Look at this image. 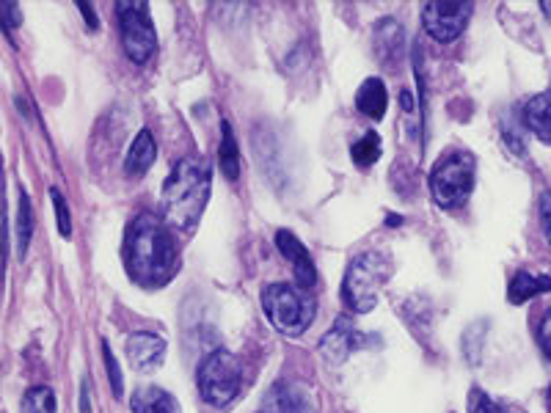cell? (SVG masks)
Wrapping results in <instances>:
<instances>
[{
	"label": "cell",
	"instance_id": "83f0119b",
	"mask_svg": "<svg viewBox=\"0 0 551 413\" xmlns=\"http://www.w3.org/2000/svg\"><path fill=\"white\" fill-rule=\"evenodd\" d=\"M80 413H91V391H89V380L80 383Z\"/></svg>",
	"mask_w": 551,
	"mask_h": 413
},
{
	"label": "cell",
	"instance_id": "f1b7e54d",
	"mask_svg": "<svg viewBox=\"0 0 551 413\" xmlns=\"http://www.w3.org/2000/svg\"><path fill=\"white\" fill-rule=\"evenodd\" d=\"M80 12H83V17H86V23H89V28H97V14L91 12L89 3H80Z\"/></svg>",
	"mask_w": 551,
	"mask_h": 413
},
{
	"label": "cell",
	"instance_id": "8992f818",
	"mask_svg": "<svg viewBox=\"0 0 551 413\" xmlns=\"http://www.w3.org/2000/svg\"><path fill=\"white\" fill-rule=\"evenodd\" d=\"M240 391V361L229 350H213L199 364V394L207 405L226 408Z\"/></svg>",
	"mask_w": 551,
	"mask_h": 413
},
{
	"label": "cell",
	"instance_id": "e0dca14e",
	"mask_svg": "<svg viewBox=\"0 0 551 413\" xmlns=\"http://www.w3.org/2000/svg\"><path fill=\"white\" fill-rule=\"evenodd\" d=\"M540 292H551L549 276H532L527 270H521L510 281V290H507V301L510 303H527L532 301Z\"/></svg>",
	"mask_w": 551,
	"mask_h": 413
},
{
	"label": "cell",
	"instance_id": "603a6c76",
	"mask_svg": "<svg viewBox=\"0 0 551 413\" xmlns=\"http://www.w3.org/2000/svg\"><path fill=\"white\" fill-rule=\"evenodd\" d=\"M102 356H105V369H108V380H111V389L116 397H122L124 394V380H122V369L116 364V358L111 353V345L108 342H102Z\"/></svg>",
	"mask_w": 551,
	"mask_h": 413
},
{
	"label": "cell",
	"instance_id": "cb8c5ba5",
	"mask_svg": "<svg viewBox=\"0 0 551 413\" xmlns=\"http://www.w3.org/2000/svg\"><path fill=\"white\" fill-rule=\"evenodd\" d=\"M466 405H469V413H502L499 411V405H496V402L491 400L483 389L469 391V400H466Z\"/></svg>",
	"mask_w": 551,
	"mask_h": 413
},
{
	"label": "cell",
	"instance_id": "52a82bcc",
	"mask_svg": "<svg viewBox=\"0 0 551 413\" xmlns=\"http://www.w3.org/2000/svg\"><path fill=\"white\" fill-rule=\"evenodd\" d=\"M116 17H119V31H122V45L127 58L133 64H147L158 50V36H155V28L149 20V9L144 3L124 0L116 6Z\"/></svg>",
	"mask_w": 551,
	"mask_h": 413
},
{
	"label": "cell",
	"instance_id": "ba28073f",
	"mask_svg": "<svg viewBox=\"0 0 551 413\" xmlns=\"http://www.w3.org/2000/svg\"><path fill=\"white\" fill-rule=\"evenodd\" d=\"M469 17H472V3H463V0L455 3L436 0L422 9V25L436 42H455L466 31Z\"/></svg>",
	"mask_w": 551,
	"mask_h": 413
},
{
	"label": "cell",
	"instance_id": "277c9868",
	"mask_svg": "<svg viewBox=\"0 0 551 413\" xmlns=\"http://www.w3.org/2000/svg\"><path fill=\"white\" fill-rule=\"evenodd\" d=\"M262 309L273 328L282 331L284 336H301L315 317V303L309 298V292L301 295L290 284H268L262 290Z\"/></svg>",
	"mask_w": 551,
	"mask_h": 413
},
{
	"label": "cell",
	"instance_id": "d6986e66",
	"mask_svg": "<svg viewBox=\"0 0 551 413\" xmlns=\"http://www.w3.org/2000/svg\"><path fill=\"white\" fill-rule=\"evenodd\" d=\"M31 235H34L31 199H28V193H25V190H20V213H17V254H20V257H25L28 243H31Z\"/></svg>",
	"mask_w": 551,
	"mask_h": 413
},
{
	"label": "cell",
	"instance_id": "44dd1931",
	"mask_svg": "<svg viewBox=\"0 0 551 413\" xmlns=\"http://www.w3.org/2000/svg\"><path fill=\"white\" fill-rule=\"evenodd\" d=\"M350 155H353V163L359 168H370L381 157V138H378V133H367L364 138H359L353 144V149H350Z\"/></svg>",
	"mask_w": 551,
	"mask_h": 413
},
{
	"label": "cell",
	"instance_id": "d4e9b609",
	"mask_svg": "<svg viewBox=\"0 0 551 413\" xmlns=\"http://www.w3.org/2000/svg\"><path fill=\"white\" fill-rule=\"evenodd\" d=\"M538 345L543 358H546V364L551 367V309L543 314V320L538 325Z\"/></svg>",
	"mask_w": 551,
	"mask_h": 413
},
{
	"label": "cell",
	"instance_id": "5b68a950",
	"mask_svg": "<svg viewBox=\"0 0 551 413\" xmlns=\"http://www.w3.org/2000/svg\"><path fill=\"white\" fill-rule=\"evenodd\" d=\"M430 190L439 207H461L474 190V157L469 152H450L430 171Z\"/></svg>",
	"mask_w": 551,
	"mask_h": 413
},
{
	"label": "cell",
	"instance_id": "6da1fadb",
	"mask_svg": "<svg viewBox=\"0 0 551 413\" xmlns=\"http://www.w3.org/2000/svg\"><path fill=\"white\" fill-rule=\"evenodd\" d=\"M124 265L135 284L160 287L177 270V243L155 215H138L124 235Z\"/></svg>",
	"mask_w": 551,
	"mask_h": 413
},
{
	"label": "cell",
	"instance_id": "f546056e",
	"mask_svg": "<svg viewBox=\"0 0 551 413\" xmlns=\"http://www.w3.org/2000/svg\"><path fill=\"white\" fill-rule=\"evenodd\" d=\"M540 9H543V14L551 20V0H543V3H540Z\"/></svg>",
	"mask_w": 551,
	"mask_h": 413
},
{
	"label": "cell",
	"instance_id": "4fadbf2b",
	"mask_svg": "<svg viewBox=\"0 0 551 413\" xmlns=\"http://www.w3.org/2000/svg\"><path fill=\"white\" fill-rule=\"evenodd\" d=\"M524 122L543 144H551V91L532 97L524 108Z\"/></svg>",
	"mask_w": 551,
	"mask_h": 413
},
{
	"label": "cell",
	"instance_id": "3957f363",
	"mask_svg": "<svg viewBox=\"0 0 551 413\" xmlns=\"http://www.w3.org/2000/svg\"><path fill=\"white\" fill-rule=\"evenodd\" d=\"M389 259L381 257L378 251H364L350 262L345 281H342V301L350 312L367 314L378 303L381 284L389 279Z\"/></svg>",
	"mask_w": 551,
	"mask_h": 413
},
{
	"label": "cell",
	"instance_id": "4dcf8cb0",
	"mask_svg": "<svg viewBox=\"0 0 551 413\" xmlns=\"http://www.w3.org/2000/svg\"><path fill=\"white\" fill-rule=\"evenodd\" d=\"M546 408H549V413H551V386H549V391H546Z\"/></svg>",
	"mask_w": 551,
	"mask_h": 413
},
{
	"label": "cell",
	"instance_id": "2e32d148",
	"mask_svg": "<svg viewBox=\"0 0 551 413\" xmlns=\"http://www.w3.org/2000/svg\"><path fill=\"white\" fill-rule=\"evenodd\" d=\"M155 157H158V146H155V138L149 130H141V133L135 135L133 146H130V152H127V174H147L152 163H155Z\"/></svg>",
	"mask_w": 551,
	"mask_h": 413
},
{
	"label": "cell",
	"instance_id": "4316f807",
	"mask_svg": "<svg viewBox=\"0 0 551 413\" xmlns=\"http://www.w3.org/2000/svg\"><path fill=\"white\" fill-rule=\"evenodd\" d=\"M540 224H543V235L551 246V190L540 196Z\"/></svg>",
	"mask_w": 551,
	"mask_h": 413
},
{
	"label": "cell",
	"instance_id": "484cf974",
	"mask_svg": "<svg viewBox=\"0 0 551 413\" xmlns=\"http://www.w3.org/2000/svg\"><path fill=\"white\" fill-rule=\"evenodd\" d=\"M20 23H23L20 6H17V3H0V25L12 31V28H17Z\"/></svg>",
	"mask_w": 551,
	"mask_h": 413
},
{
	"label": "cell",
	"instance_id": "7402d4cb",
	"mask_svg": "<svg viewBox=\"0 0 551 413\" xmlns=\"http://www.w3.org/2000/svg\"><path fill=\"white\" fill-rule=\"evenodd\" d=\"M50 199H53V207H56L58 232H61V237H72V215H69L67 199L61 196V190L58 188H50Z\"/></svg>",
	"mask_w": 551,
	"mask_h": 413
},
{
	"label": "cell",
	"instance_id": "30bf717a",
	"mask_svg": "<svg viewBox=\"0 0 551 413\" xmlns=\"http://www.w3.org/2000/svg\"><path fill=\"white\" fill-rule=\"evenodd\" d=\"M361 345H364V336L353 328L350 320L342 317V320H337V323L331 325V331L320 339V356H323V361H326L328 367H339V364H345V358Z\"/></svg>",
	"mask_w": 551,
	"mask_h": 413
},
{
	"label": "cell",
	"instance_id": "9a60e30c",
	"mask_svg": "<svg viewBox=\"0 0 551 413\" xmlns=\"http://www.w3.org/2000/svg\"><path fill=\"white\" fill-rule=\"evenodd\" d=\"M270 413H312V400L298 386H276L268 391Z\"/></svg>",
	"mask_w": 551,
	"mask_h": 413
},
{
	"label": "cell",
	"instance_id": "ffe728a7",
	"mask_svg": "<svg viewBox=\"0 0 551 413\" xmlns=\"http://www.w3.org/2000/svg\"><path fill=\"white\" fill-rule=\"evenodd\" d=\"M23 413H56V394L50 386H34L25 391Z\"/></svg>",
	"mask_w": 551,
	"mask_h": 413
},
{
	"label": "cell",
	"instance_id": "9c48e42d",
	"mask_svg": "<svg viewBox=\"0 0 551 413\" xmlns=\"http://www.w3.org/2000/svg\"><path fill=\"white\" fill-rule=\"evenodd\" d=\"M276 246L284 254V259L293 265L295 281H298V290L312 292L317 284V273H315V262L309 257V251L306 246L293 235V232H287V229H279L276 232Z\"/></svg>",
	"mask_w": 551,
	"mask_h": 413
},
{
	"label": "cell",
	"instance_id": "8fae6325",
	"mask_svg": "<svg viewBox=\"0 0 551 413\" xmlns=\"http://www.w3.org/2000/svg\"><path fill=\"white\" fill-rule=\"evenodd\" d=\"M127 358L135 372H155L166 358V339L149 331H135L127 339Z\"/></svg>",
	"mask_w": 551,
	"mask_h": 413
},
{
	"label": "cell",
	"instance_id": "7c38bea8",
	"mask_svg": "<svg viewBox=\"0 0 551 413\" xmlns=\"http://www.w3.org/2000/svg\"><path fill=\"white\" fill-rule=\"evenodd\" d=\"M356 108L364 116L381 122L383 116H386V108H389V94H386V86H383L381 78H367L361 83L359 94H356Z\"/></svg>",
	"mask_w": 551,
	"mask_h": 413
},
{
	"label": "cell",
	"instance_id": "5bb4252c",
	"mask_svg": "<svg viewBox=\"0 0 551 413\" xmlns=\"http://www.w3.org/2000/svg\"><path fill=\"white\" fill-rule=\"evenodd\" d=\"M133 413H180V405L166 389L141 386L133 394Z\"/></svg>",
	"mask_w": 551,
	"mask_h": 413
},
{
	"label": "cell",
	"instance_id": "7a4b0ae2",
	"mask_svg": "<svg viewBox=\"0 0 551 413\" xmlns=\"http://www.w3.org/2000/svg\"><path fill=\"white\" fill-rule=\"evenodd\" d=\"M213 188V168L204 157H182L163 182V218L174 229H193Z\"/></svg>",
	"mask_w": 551,
	"mask_h": 413
},
{
	"label": "cell",
	"instance_id": "ac0fdd59",
	"mask_svg": "<svg viewBox=\"0 0 551 413\" xmlns=\"http://www.w3.org/2000/svg\"><path fill=\"white\" fill-rule=\"evenodd\" d=\"M218 163H221V171L229 182H235L240 177V155H237L235 133H232V124L221 122V146H218Z\"/></svg>",
	"mask_w": 551,
	"mask_h": 413
}]
</instances>
